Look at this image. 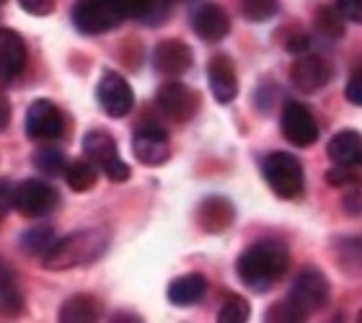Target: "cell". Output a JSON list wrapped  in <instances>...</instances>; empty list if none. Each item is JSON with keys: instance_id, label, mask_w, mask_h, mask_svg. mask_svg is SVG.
Listing matches in <instances>:
<instances>
[{"instance_id": "1", "label": "cell", "mask_w": 362, "mask_h": 323, "mask_svg": "<svg viewBox=\"0 0 362 323\" xmlns=\"http://www.w3.org/2000/svg\"><path fill=\"white\" fill-rule=\"evenodd\" d=\"M329 298H332L329 279L316 269H303L295 277L293 287H290V295L267 313V321H282V323L305 321L308 316L324 310L329 305Z\"/></svg>"}, {"instance_id": "2", "label": "cell", "mask_w": 362, "mask_h": 323, "mask_svg": "<svg viewBox=\"0 0 362 323\" xmlns=\"http://www.w3.org/2000/svg\"><path fill=\"white\" fill-rule=\"evenodd\" d=\"M287 266H290V254L287 248L277 241H259L249 246L238 256L235 271L241 282L254 293H267L274 287L279 279L285 277Z\"/></svg>"}, {"instance_id": "3", "label": "cell", "mask_w": 362, "mask_h": 323, "mask_svg": "<svg viewBox=\"0 0 362 323\" xmlns=\"http://www.w3.org/2000/svg\"><path fill=\"white\" fill-rule=\"evenodd\" d=\"M109 241H112V235H109L106 228L78 230V233L54 243V246L42 256V264H45V269H52V271L86 266V264L96 262V259L104 256V251L109 248Z\"/></svg>"}, {"instance_id": "4", "label": "cell", "mask_w": 362, "mask_h": 323, "mask_svg": "<svg viewBox=\"0 0 362 323\" xmlns=\"http://www.w3.org/2000/svg\"><path fill=\"white\" fill-rule=\"evenodd\" d=\"M264 179L269 189L279 199H295L303 194L305 179H303V165L293 153H269L262 163Z\"/></svg>"}, {"instance_id": "5", "label": "cell", "mask_w": 362, "mask_h": 323, "mask_svg": "<svg viewBox=\"0 0 362 323\" xmlns=\"http://www.w3.org/2000/svg\"><path fill=\"white\" fill-rule=\"evenodd\" d=\"M83 153L86 158L101 168V173L109 176V181H127L129 179V165L119 158V148L106 129H90L88 135L83 137Z\"/></svg>"}, {"instance_id": "6", "label": "cell", "mask_w": 362, "mask_h": 323, "mask_svg": "<svg viewBox=\"0 0 362 323\" xmlns=\"http://www.w3.org/2000/svg\"><path fill=\"white\" fill-rule=\"evenodd\" d=\"M122 21L124 16L114 0H78L73 6V23L81 34H88V37L117 29Z\"/></svg>"}, {"instance_id": "7", "label": "cell", "mask_w": 362, "mask_h": 323, "mask_svg": "<svg viewBox=\"0 0 362 323\" xmlns=\"http://www.w3.org/2000/svg\"><path fill=\"white\" fill-rule=\"evenodd\" d=\"M60 194L45 179H26L13 192V207L23 218H42L57 207Z\"/></svg>"}, {"instance_id": "8", "label": "cell", "mask_w": 362, "mask_h": 323, "mask_svg": "<svg viewBox=\"0 0 362 323\" xmlns=\"http://www.w3.org/2000/svg\"><path fill=\"white\" fill-rule=\"evenodd\" d=\"M156 106L171 122H189L197 114V109H199V96H197V90H192L184 83L171 81V83H163L158 88Z\"/></svg>"}, {"instance_id": "9", "label": "cell", "mask_w": 362, "mask_h": 323, "mask_svg": "<svg viewBox=\"0 0 362 323\" xmlns=\"http://www.w3.org/2000/svg\"><path fill=\"white\" fill-rule=\"evenodd\" d=\"M26 135L31 140H39V143H49V140H57L65 129V117L52 101L47 98H37L34 104L26 109Z\"/></svg>"}, {"instance_id": "10", "label": "cell", "mask_w": 362, "mask_h": 323, "mask_svg": "<svg viewBox=\"0 0 362 323\" xmlns=\"http://www.w3.org/2000/svg\"><path fill=\"white\" fill-rule=\"evenodd\" d=\"M96 98H98V104H101V109H104L109 117H114V119L127 117V114L132 112V106H135V96H132L129 83L124 81L119 73H114V70H106L104 76L98 78Z\"/></svg>"}, {"instance_id": "11", "label": "cell", "mask_w": 362, "mask_h": 323, "mask_svg": "<svg viewBox=\"0 0 362 323\" xmlns=\"http://www.w3.org/2000/svg\"><path fill=\"white\" fill-rule=\"evenodd\" d=\"M282 132H285L287 143H293L295 148H308L318 140L316 117L300 101H287L282 106Z\"/></svg>"}, {"instance_id": "12", "label": "cell", "mask_w": 362, "mask_h": 323, "mask_svg": "<svg viewBox=\"0 0 362 323\" xmlns=\"http://www.w3.org/2000/svg\"><path fill=\"white\" fill-rule=\"evenodd\" d=\"M132 153L143 165H163L171 158V140L166 129L158 124H143L135 129L132 137Z\"/></svg>"}, {"instance_id": "13", "label": "cell", "mask_w": 362, "mask_h": 323, "mask_svg": "<svg viewBox=\"0 0 362 323\" xmlns=\"http://www.w3.org/2000/svg\"><path fill=\"white\" fill-rule=\"evenodd\" d=\"M290 81L303 93H316L332 81V65L318 54H303L290 68Z\"/></svg>"}, {"instance_id": "14", "label": "cell", "mask_w": 362, "mask_h": 323, "mask_svg": "<svg viewBox=\"0 0 362 323\" xmlns=\"http://www.w3.org/2000/svg\"><path fill=\"white\" fill-rule=\"evenodd\" d=\"M207 81H210L212 96L218 104H230L238 96V76L235 65L228 54H215L207 65Z\"/></svg>"}, {"instance_id": "15", "label": "cell", "mask_w": 362, "mask_h": 323, "mask_svg": "<svg viewBox=\"0 0 362 323\" xmlns=\"http://www.w3.org/2000/svg\"><path fill=\"white\" fill-rule=\"evenodd\" d=\"M26 65V42L13 29H0V88L8 86Z\"/></svg>"}, {"instance_id": "16", "label": "cell", "mask_w": 362, "mask_h": 323, "mask_svg": "<svg viewBox=\"0 0 362 323\" xmlns=\"http://www.w3.org/2000/svg\"><path fill=\"white\" fill-rule=\"evenodd\" d=\"M192 49L181 39H166L153 52V65L163 76H184L187 70H192Z\"/></svg>"}, {"instance_id": "17", "label": "cell", "mask_w": 362, "mask_h": 323, "mask_svg": "<svg viewBox=\"0 0 362 323\" xmlns=\"http://www.w3.org/2000/svg\"><path fill=\"white\" fill-rule=\"evenodd\" d=\"M192 29L204 42H220L230 31V18L220 6L204 3V6L194 8V13H192Z\"/></svg>"}, {"instance_id": "18", "label": "cell", "mask_w": 362, "mask_h": 323, "mask_svg": "<svg viewBox=\"0 0 362 323\" xmlns=\"http://www.w3.org/2000/svg\"><path fill=\"white\" fill-rule=\"evenodd\" d=\"M235 207L226 196H207L199 207H197V225L204 233H223L226 228L233 225Z\"/></svg>"}, {"instance_id": "19", "label": "cell", "mask_w": 362, "mask_h": 323, "mask_svg": "<svg viewBox=\"0 0 362 323\" xmlns=\"http://www.w3.org/2000/svg\"><path fill=\"white\" fill-rule=\"evenodd\" d=\"M326 153L334 165H357L362 163V135L357 129H341L329 140Z\"/></svg>"}, {"instance_id": "20", "label": "cell", "mask_w": 362, "mask_h": 323, "mask_svg": "<svg viewBox=\"0 0 362 323\" xmlns=\"http://www.w3.org/2000/svg\"><path fill=\"white\" fill-rule=\"evenodd\" d=\"M204 293H207V279L202 274H184L168 285V303L176 308H189L202 300Z\"/></svg>"}, {"instance_id": "21", "label": "cell", "mask_w": 362, "mask_h": 323, "mask_svg": "<svg viewBox=\"0 0 362 323\" xmlns=\"http://www.w3.org/2000/svg\"><path fill=\"white\" fill-rule=\"evenodd\" d=\"M101 318V303L93 295H73L60 305V323H93Z\"/></svg>"}, {"instance_id": "22", "label": "cell", "mask_w": 362, "mask_h": 323, "mask_svg": "<svg viewBox=\"0 0 362 323\" xmlns=\"http://www.w3.org/2000/svg\"><path fill=\"white\" fill-rule=\"evenodd\" d=\"M124 18H140L145 23H160L171 11V0H114Z\"/></svg>"}, {"instance_id": "23", "label": "cell", "mask_w": 362, "mask_h": 323, "mask_svg": "<svg viewBox=\"0 0 362 323\" xmlns=\"http://www.w3.org/2000/svg\"><path fill=\"white\" fill-rule=\"evenodd\" d=\"M0 310L13 313V316L23 310V293L6 259H0Z\"/></svg>"}, {"instance_id": "24", "label": "cell", "mask_w": 362, "mask_h": 323, "mask_svg": "<svg viewBox=\"0 0 362 323\" xmlns=\"http://www.w3.org/2000/svg\"><path fill=\"white\" fill-rule=\"evenodd\" d=\"M337 266L349 277H362V238H341L334 243Z\"/></svg>"}, {"instance_id": "25", "label": "cell", "mask_w": 362, "mask_h": 323, "mask_svg": "<svg viewBox=\"0 0 362 323\" xmlns=\"http://www.w3.org/2000/svg\"><path fill=\"white\" fill-rule=\"evenodd\" d=\"M65 181H68V187L73 192H88V189L96 187V179H98V165L93 160L83 158V160H73V163L65 168Z\"/></svg>"}, {"instance_id": "26", "label": "cell", "mask_w": 362, "mask_h": 323, "mask_svg": "<svg viewBox=\"0 0 362 323\" xmlns=\"http://www.w3.org/2000/svg\"><path fill=\"white\" fill-rule=\"evenodd\" d=\"M54 243H57V238H54V228H49V225L31 228V230H26V233L21 235V248L34 256H45Z\"/></svg>"}, {"instance_id": "27", "label": "cell", "mask_w": 362, "mask_h": 323, "mask_svg": "<svg viewBox=\"0 0 362 323\" xmlns=\"http://www.w3.org/2000/svg\"><path fill=\"white\" fill-rule=\"evenodd\" d=\"M34 168L39 173H45V176H60V173H65L68 163H65V155L60 151L42 148V151L34 153Z\"/></svg>"}, {"instance_id": "28", "label": "cell", "mask_w": 362, "mask_h": 323, "mask_svg": "<svg viewBox=\"0 0 362 323\" xmlns=\"http://www.w3.org/2000/svg\"><path fill=\"white\" fill-rule=\"evenodd\" d=\"M279 11V0H241V13L254 23L269 21Z\"/></svg>"}, {"instance_id": "29", "label": "cell", "mask_w": 362, "mask_h": 323, "mask_svg": "<svg viewBox=\"0 0 362 323\" xmlns=\"http://www.w3.org/2000/svg\"><path fill=\"white\" fill-rule=\"evenodd\" d=\"M251 316V305L243 298H238V295H230L226 303H223V308H220L218 313V321L220 323H243L249 321Z\"/></svg>"}, {"instance_id": "30", "label": "cell", "mask_w": 362, "mask_h": 323, "mask_svg": "<svg viewBox=\"0 0 362 323\" xmlns=\"http://www.w3.org/2000/svg\"><path fill=\"white\" fill-rule=\"evenodd\" d=\"M341 18L344 16L337 11V8H321L316 13V26L321 34H326V37H344V23H341Z\"/></svg>"}, {"instance_id": "31", "label": "cell", "mask_w": 362, "mask_h": 323, "mask_svg": "<svg viewBox=\"0 0 362 323\" xmlns=\"http://www.w3.org/2000/svg\"><path fill=\"white\" fill-rule=\"evenodd\" d=\"M337 11H339L347 21L362 23V0H337Z\"/></svg>"}, {"instance_id": "32", "label": "cell", "mask_w": 362, "mask_h": 323, "mask_svg": "<svg viewBox=\"0 0 362 323\" xmlns=\"http://www.w3.org/2000/svg\"><path fill=\"white\" fill-rule=\"evenodd\" d=\"M21 8L31 16H49L54 11V3L57 0H18Z\"/></svg>"}, {"instance_id": "33", "label": "cell", "mask_w": 362, "mask_h": 323, "mask_svg": "<svg viewBox=\"0 0 362 323\" xmlns=\"http://www.w3.org/2000/svg\"><path fill=\"white\" fill-rule=\"evenodd\" d=\"M347 98H349V104H355V106H362V68H357L355 73H352V78L347 81Z\"/></svg>"}, {"instance_id": "34", "label": "cell", "mask_w": 362, "mask_h": 323, "mask_svg": "<svg viewBox=\"0 0 362 323\" xmlns=\"http://www.w3.org/2000/svg\"><path fill=\"white\" fill-rule=\"evenodd\" d=\"M344 210H347L349 215H362V194L360 192H349V194L344 196Z\"/></svg>"}, {"instance_id": "35", "label": "cell", "mask_w": 362, "mask_h": 323, "mask_svg": "<svg viewBox=\"0 0 362 323\" xmlns=\"http://www.w3.org/2000/svg\"><path fill=\"white\" fill-rule=\"evenodd\" d=\"M13 192L8 181H0V210H8V207H13Z\"/></svg>"}, {"instance_id": "36", "label": "cell", "mask_w": 362, "mask_h": 323, "mask_svg": "<svg viewBox=\"0 0 362 323\" xmlns=\"http://www.w3.org/2000/svg\"><path fill=\"white\" fill-rule=\"evenodd\" d=\"M11 124V101H8V96H3L0 93V132Z\"/></svg>"}, {"instance_id": "37", "label": "cell", "mask_w": 362, "mask_h": 323, "mask_svg": "<svg viewBox=\"0 0 362 323\" xmlns=\"http://www.w3.org/2000/svg\"><path fill=\"white\" fill-rule=\"evenodd\" d=\"M287 49H290V52H300V54H305L308 52V39L305 37H295V39H290V42H287Z\"/></svg>"}, {"instance_id": "38", "label": "cell", "mask_w": 362, "mask_h": 323, "mask_svg": "<svg viewBox=\"0 0 362 323\" xmlns=\"http://www.w3.org/2000/svg\"><path fill=\"white\" fill-rule=\"evenodd\" d=\"M3 215H6V210H0V220H3Z\"/></svg>"}, {"instance_id": "39", "label": "cell", "mask_w": 362, "mask_h": 323, "mask_svg": "<svg viewBox=\"0 0 362 323\" xmlns=\"http://www.w3.org/2000/svg\"><path fill=\"white\" fill-rule=\"evenodd\" d=\"M357 321H360V323H362V310H360V316H357Z\"/></svg>"}, {"instance_id": "40", "label": "cell", "mask_w": 362, "mask_h": 323, "mask_svg": "<svg viewBox=\"0 0 362 323\" xmlns=\"http://www.w3.org/2000/svg\"><path fill=\"white\" fill-rule=\"evenodd\" d=\"M3 3H6V0H0V6H3Z\"/></svg>"}]
</instances>
